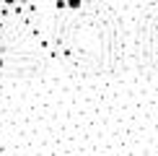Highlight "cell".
Returning <instances> with one entry per match:
<instances>
[{
	"instance_id": "obj_1",
	"label": "cell",
	"mask_w": 158,
	"mask_h": 156,
	"mask_svg": "<svg viewBox=\"0 0 158 156\" xmlns=\"http://www.w3.org/2000/svg\"><path fill=\"white\" fill-rule=\"evenodd\" d=\"M65 3H68V8H70V11H78V8L83 5V0H65Z\"/></svg>"
},
{
	"instance_id": "obj_2",
	"label": "cell",
	"mask_w": 158,
	"mask_h": 156,
	"mask_svg": "<svg viewBox=\"0 0 158 156\" xmlns=\"http://www.w3.org/2000/svg\"><path fill=\"white\" fill-rule=\"evenodd\" d=\"M18 5H31V0H18Z\"/></svg>"
},
{
	"instance_id": "obj_3",
	"label": "cell",
	"mask_w": 158,
	"mask_h": 156,
	"mask_svg": "<svg viewBox=\"0 0 158 156\" xmlns=\"http://www.w3.org/2000/svg\"><path fill=\"white\" fill-rule=\"evenodd\" d=\"M3 63H5V60H3V57H0V68H3Z\"/></svg>"
},
{
	"instance_id": "obj_4",
	"label": "cell",
	"mask_w": 158,
	"mask_h": 156,
	"mask_svg": "<svg viewBox=\"0 0 158 156\" xmlns=\"http://www.w3.org/2000/svg\"><path fill=\"white\" fill-rule=\"evenodd\" d=\"M49 3H57V0H49Z\"/></svg>"
}]
</instances>
